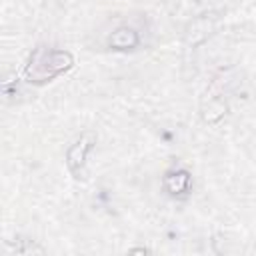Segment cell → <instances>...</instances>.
<instances>
[{"mask_svg": "<svg viewBox=\"0 0 256 256\" xmlns=\"http://www.w3.org/2000/svg\"><path fill=\"white\" fill-rule=\"evenodd\" d=\"M72 66V56L62 50H36L34 56L30 58V64L26 68V76L30 82H46L54 78L56 74L68 70Z\"/></svg>", "mask_w": 256, "mask_h": 256, "instance_id": "obj_1", "label": "cell"}, {"mask_svg": "<svg viewBox=\"0 0 256 256\" xmlns=\"http://www.w3.org/2000/svg\"><path fill=\"white\" fill-rule=\"evenodd\" d=\"M188 182H190V176L188 172L184 170H178V172H172L164 178V186L172 192V194H178V192H184L188 188Z\"/></svg>", "mask_w": 256, "mask_h": 256, "instance_id": "obj_5", "label": "cell"}, {"mask_svg": "<svg viewBox=\"0 0 256 256\" xmlns=\"http://www.w3.org/2000/svg\"><path fill=\"white\" fill-rule=\"evenodd\" d=\"M212 30H214V16H200V18H196L190 26H188V30H186V44L188 46H198V44H202L210 34H212Z\"/></svg>", "mask_w": 256, "mask_h": 256, "instance_id": "obj_3", "label": "cell"}, {"mask_svg": "<svg viewBox=\"0 0 256 256\" xmlns=\"http://www.w3.org/2000/svg\"><path fill=\"white\" fill-rule=\"evenodd\" d=\"M226 114V104L222 102V100H212L210 104H208V108H204V120L206 122H210V124H214V122H218L222 116Z\"/></svg>", "mask_w": 256, "mask_h": 256, "instance_id": "obj_6", "label": "cell"}, {"mask_svg": "<svg viewBox=\"0 0 256 256\" xmlns=\"http://www.w3.org/2000/svg\"><path fill=\"white\" fill-rule=\"evenodd\" d=\"M96 142V136L92 132L82 134L66 152V164L68 168L76 174V178H84V164H86V154L90 152L92 144Z\"/></svg>", "mask_w": 256, "mask_h": 256, "instance_id": "obj_2", "label": "cell"}, {"mask_svg": "<svg viewBox=\"0 0 256 256\" xmlns=\"http://www.w3.org/2000/svg\"><path fill=\"white\" fill-rule=\"evenodd\" d=\"M110 46L114 50H132L138 46V34L132 28H118L112 36H110Z\"/></svg>", "mask_w": 256, "mask_h": 256, "instance_id": "obj_4", "label": "cell"}]
</instances>
